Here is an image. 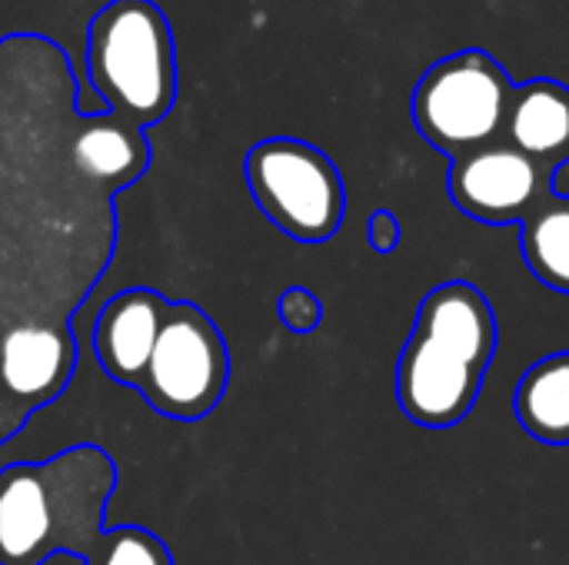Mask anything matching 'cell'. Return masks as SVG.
Here are the masks:
<instances>
[{"instance_id": "cell-6", "label": "cell", "mask_w": 569, "mask_h": 565, "mask_svg": "<svg viewBox=\"0 0 569 565\" xmlns=\"http://www.w3.org/2000/svg\"><path fill=\"white\" fill-rule=\"evenodd\" d=\"M230 386V350L220 326L190 300H170L147 376L143 403L180 423L210 416Z\"/></svg>"}, {"instance_id": "cell-8", "label": "cell", "mask_w": 569, "mask_h": 565, "mask_svg": "<svg viewBox=\"0 0 569 565\" xmlns=\"http://www.w3.org/2000/svg\"><path fill=\"white\" fill-rule=\"evenodd\" d=\"M170 300L150 286H130L110 296L93 323V356L100 370L130 390H140Z\"/></svg>"}, {"instance_id": "cell-2", "label": "cell", "mask_w": 569, "mask_h": 565, "mask_svg": "<svg viewBox=\"0 0 569 565\" xmlns=\"http://www.w3.org/2000/svg\"><path fill=\"white\" fill-rule=\"evenodd\" d=\"M497 313L467 280L430 290L397 363V403L423 430L467 420L497 356Z\"/></svg>"}, {"instance_id": "cell-9", "label": "cell", "mask_w": 569, "mask_h": 565, "mask_svg": "<svg viewBox=\"0 0 569 565\" xmlns=\"http://www.w3.org/2000/svg\"><path fill=\"white\" fill-rule=\"evenodd\" d=\"M70 150H73L77 170L107 193H117L130 186L133 180H140L150 163V147H147L143 130L110 113H100V117L77 113Z\"/></svg>"}, {"instance_id": "cell-11", "label": "cell", "mask_w": 569, "mask_h": 565, "mask_svg": "<svg viewBox=\"0 0 569 565\" xmlns=\"http://www.w3.org/2000/svg\"><path fill=\"white\" fill-rule=\"evenodd\" d=\"M513 413L533 440L569 446V353H550L520 376Z\"/></svg>"}, {"instance_id": "cell-4", "label": "cell", "mask_w": 569, "mask_h": 565, "mask_svg": "<svg viewBox=\"0 0 569 565\" xmlns=\"http://www.w3.org/2000/svg\"><path fill=\"white\" fill-rule=\"evenodd\" d=\"M513 80L483 50H460L433 63L413 93V123L430 147L460 160L503 140Z\"/></svg>"}, {"instance_id": "cell-16", "label": "cell", "mask_w": 569, "mask_h": 565, "mask_svg": "<svg viewBox=\"0 0 569 565\" xmlns=\"http://www.w3.org/2000/svg\"><path fill=\"white\" fill-rule=\"evenodd\" d=\"M23 423H27V420H23L20 413L7 410V406L0 403V446H3V443H7V440H10V436L20 430V426H23Z\"/></svg>"}, {"instance_id": "cell-5", "label": "cell", "mask_w": 569, "mask_h": 565, "mask_svg": "<svg viewBox=\"0 0 569 565\" xmlns=\"http://www.w3.org/2000/svg\"><path fill=\"white\" fill-rule=\"evenodd\" d=\"M243 176L263 216L297 243H327L347 213V190L337 163L313 143L293 137L260 140Z\"/></svg>"}, {"instance_id": "cell-1", "label": "cell", "mask_w": 569, "mask_h": 565, "mask_svg": "<svg viewBox=\"0 0 569 565\" xmlns=\"http://www.w3.org/2000/svg\"><path fill=\"white\" fill-rule=\"evenodd\" d=\"M113 493L117 463L97 443L0 470V565H43L57 553L87 559L107 533Z\"/></svg>"}, {"instance_id": "cell-14", "label": "cell", "mask_w": 569, "mask_h": 565, "mask_svg": "<svg viewBox=\"0 0 569 565\" xmlns=\"http://www.w3.org/2000/svg\"><path fill=\"white\" fill-rule=\"evenodd\" d=\"M277 313H280V323L297 336H307L323 323V303L307 286H287L277 300Z\"/></svg>"}, {"instance_id": "cell-10", "label": "cell", "mask_w": 569, "mask_h": 565, "mask_svg": "<svg viewBox=\"0 0 569 565\" xmlns=\"http://www.w3.org/2000/svg\"><path fill=\"white\" fill-rule=\"evenodd\" d=\"M503 140L557 173L569 160V87L557 80L520 83L510 100Z\"/></svg>"}, {"instance_id": "cell-7", "label": "cell", "mask_w": 569, "mask_h": 565, "mask_svg": "<svg viewBox=\"0 0 569 565\" xmlns=\"http://www.w3.org/2000/svg\"><path fill=\"white\" fill-rule=\"evenodd\" d=\"M447 186L457 210L470 220L510 226L523 223L533 206L553 193V170L530 160L507 140H497L453 160Z\"/></svg>"}, {"instance_id": "cell-12", "label": "cell", "mask_w": 569, "mask_h": 565, "mask_svg": "<svg viewBox=\"0 0 569 565\" xmlns=\"http://www.w3.org/2000/svg\"><path fill=\"white\" fill-rule=\"evenodd\" d=\"M523 260L540 283L569 293V196H543L523 220Z\"/></svg>"}, {"instance_id": "cell-13", "label": "cell", "mask_w": 569, "mask_h": 565, "mask_svg": "<svg viewBox=\"0 0 569 565\" xmlns=\"http://www.w3.org/2000/svg\"><path fill=\"white\" fill-rule=\"evenodd\" d=\"M83 565H173L167 543L143 526H110Z\"/></svg>"}, {"instance_id": "cell-15", "label": "cell", "mask_w": 569, "mask_h": 565, "mask_svg": "<svg viewBox=\"0 0 569 565\" xmlns=\"http://www.w3.org/2000/svg\"><path fill=\"white\" fill-rule=\"evenodd\" d=\"M367 240L377 253H393L400 246V220L390 210H373L367 223Z\"/></svg>"}, {"instance_id": "cell-3", "label": "cell", "mask_w": 569, "mask_h": 565, "mask_svg": "<svg viewBox=\"0 0 569 565\" xmlns=\"http://www.w3.org/2000/svg\"><path fill=\"white\" fill-rule=\"evenodd\" d=\"M87 80L107 113L147 130L177 97V57L167 13L153 0H113L90 20Z\"/></svg>"}]
</instances>
